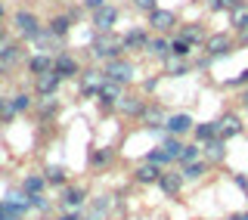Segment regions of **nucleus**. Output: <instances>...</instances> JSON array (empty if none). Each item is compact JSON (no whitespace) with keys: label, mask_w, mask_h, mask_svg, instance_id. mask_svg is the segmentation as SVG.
Instances as JSON below:
<instances>
[{"label":"nucleus","mask_w":248,"mask_h":220,"mask_svg":"<svg viewBox=\"0 0 248 220\" xmlns=\"http://www.w3.org/2000/svg\"><path fill=\"white\" fill-rule=\"evenodd\" d=\"M13 25H16V31H19V37H25V41H37L41 31H44L41 19H37L31 10H19L13 16Z\"/></svg>","instance_id":"obj_1"},{"label":"nucleus","mask_w":248,"mask_h":220,"mask_svg":"<svg viewBox=\"0 0 248 220\" xmlns=\"http://www.w3.org/2000/svg\"><path fill=\"white\" fill-rule=\"evenodd\" d=\"M90 50H93V59H99V62H112V59H118L121 53H124V47H121V41H115V37L99 34L96 41L90 44Z\"/></svg>","instance_id":"obj_2"},{"label":"nucleus","mask_w":248,"mask_h":220,"mask_svg":"<svg viewBox=\"0 0 248 220\" xmlns=\"http://www.w3.org/2000/svg\"><path fill=\"white\" fill-rule=\"evenodd\" d=\"M103 75L108 78V81H118V84H130V81H134V75H137V68H134V62H127L124 56H118V59L106 62Z\"/></svg>","instance_id":"obj_3"},{"label":"nucleus","mask_w":248,"mask_h":220,"mask_svg":"<svg viewBox=\"0 0 248 220\" xmlns=\"http://www.w3.org/2000/svg\"><path fill=\"white\" fill-rule=\"evenodd\" d=\"M53 72L65 81V78H78V75H81V65H78V59L68 56V53H56V56H53Z\"/></svg>","instance_id":"obj_4"},{"label":"nucleus","mask_w":248,"mask_h":220,"mask_svg":"<svg viewBox=\"0 0 248 220\" xmlns=\"http://www.w3.org/2000/svg\"><path fill=\"white\" fill-rule=\"evenodd\" d=\"M59 84H62V78H59L56 72H53V68L34 78V90H37V96H41V99H44V96H56Z\"/></svg>","instance_id":"obj_5"},{"label":"nucleus","mask_w":248,"mask_h":220,"mask_svg":"<svg viewBox=\"0 0 248 220\" xmlns=\"http://www.w3.org/2000/svg\"><path fill=\"white\" fill-rule=\"evenodd\" d=\"M121 87H124V84H118V81H108V78H106V84H103V87H99L96 99H99V106H103L106 112L118 106V99H121Z\"/></svg>","instance_id":"obj_6"},{"label":"nucleus","mask_w":248,"mask_h":220,"mask_svg":"<svg viewBox=\"0 0 248 220\" xmlns=\"http://www.w3.org/2000/svg\"><path fill=\"white\" fill-rule=\"evenodd\" d=\"M205 50H208V56L217 59V56H227V53H232V37L230 34H211V37H205Z\"/></svg>","instance_id":"obj_7"},{"label":"nucleus","mask_w":248,"mask_h":220,"mask_svg":"<svg viewBox=\"0 0 248 220\" xmlns=\"http://www.w3.org/2000/svg\"><path fill=\"white\" fill-rule=\"evenodd\" d=\"M202 158H205L208 164H220L223 158H227V140H208V143H202Z\"/></svg>","instance_id":"obj_8"},{"label":"nucleus","mask_w":248,"mask_h":220,"mask_svg":"<svg viewBox=\"0 0 248 220\" xmlns=\"http://www.w3.org/2000/svg\"><path fill=\"white\" fill-rule=\"evenodd\" d=\"M115 22H118V10H115V6H103V10L93 13V28H96L99 34H108V31L115 28Z\"/></svg>","instance_id":"obj_9"},{"label":"nucleus","mask_w":248,"mask_h":220,"mask_svg":"<svg viewBox=\"0 0 248 220\" xmlns=\"http://www.w3.org/2000/svg\"><path fill=\"white\" fill-rule=\"evenodd\" d=\"M106 84V75L90 68V72H81V96H96L99 87Z\"/></svg>","instance_id":"obj_10"},{"label":"nucleus","mask_w":248,"mask_h":220,"mask_svg":"<svg viewBox=\"0 0 248 220\" xmlns=\"http://www.w3.org/2000/svg\"><path fill=\"white\" fill-rule=\"evenodd\" d=\"M108 214H112V195H96V199L90 202L87 214H84V220H106Z\"/></svg>","instance_id":"obj_11"},{"label":"nucleus","mask_w":248,"mask_h":220,"mask_svg":"<svg viewBox=\"0 0 248 220\" xmlns=\"http://www.w3.org/2000/svg\"><path fill=\"white\" fill-rule=\"evenodd\" d=\"M149 25L158 31V34H168L170 28H177V16L170 10H152L149 13Z\"/></svg>","instance_id":"obj_12"},{"label":"nucleus","mask_w":248,"mask_h":220,"mask_svg":"<svg viewBox=\"0 0 248 220\" xmlns=\"http://www.w3.org/2000/svg\"><path fill=\"white\" fill-rule=\"evenodd\" d=\"M158 189L165 192V195H177V192L183 189V171H161Z\"/></svg>","instance_id":"obj_13"},{"label":"nucleus","mask_w":248,"mask_h":220,"mask_svg":"<svg viewBox=\"0 0 248 220\" xmlns=\"http://www.w3.org/2000/svg\"><path fill=\"white\" fill-rule=\"evenodd\" d=\"M140 121H143L146 127L158 130V127H165L168 115H165V109H161V106H155V103H146V109H143V115H140Z\"/></svg>","instance_id":"obj_14"},{"label":"nucleus","mask_w":248,"mask_h":220,"mask_svg":"<svg viewBox=\"0 0 248 220\" xmlns=\"http://www.w3.org/2000/svg\"><path fill=\"white\" fill-rule=\"evenodd\" d=\"M165 127L170 137H183V133H189L196 124H192V118L189 115H168V121H165Z\"/></svg>","instance_id":"obj_15"},{"label":"nucleus","mask_w":248,"mask_h":220,"mask_svg":"<svg viewBox=\"0 0 248 220\" xmlns=\"http://www.w3.org/2000/svg\"><path fill=\"white\" fill-rule=\"evenodd\" d=\"M115 109H118L121 115H127V118H140V115H143V109H146V99L143 96H121Z\"/></svg>","instance_id":"obj_16"},{"label":"nucleus","mask_w":248,"mask_h":220,"mask_svg":"<svg viewBox=\"0 0 248 220\" xmlns=\"http://www.w3.org/2000/svg\"><path fill=\"white\" fill-rule=\"evenodd\" d=\"M242 127H245V124H242V118H239V115H223L220 118V140H232V137H239V133H242Z\"/></svg>","instance_id":"obj_17"},{"label":"nucleus","mask_w":248,"mask_h":220,"mask_svg":"<svg viewBox=\"0 0 248 220\" xmlns=\"http://www.w3.org/2000/svg\"><path fill=\"white\" fill-rule=\"evenodd\" d=\"M143 53H149V56H155V59H168L170 56V41H165V37H149L146 41V47H143Z\"/></svg>","instance_id":"obj_18"},{"label":"nucleus","mask_w":248,"mask_h":220,"mask_svg":"<svg viewBox=\"0 0 248 220\" xmlns=\"http://www.w3.org/2000/svg\"><path fill=\"white\" fill-rule=\"evenodd\" d=\"M158 177H161V168H158V164H152V161H143L134 171V180H137V183H158Z\"/></svg>","instance_id":"obj_19"},{"label":"nucleus","mask_w":248,"mask_h":220,"mask_svg":"<svg viewBox=\"0 0 248 220\" xmlns=\"http://www.w3.org/2000/svg\"><path fill=\"white\" fill-rule=\"evenodd\" d=\"M84 202H87V192H84L81 186H68L65 195H62V205H65L68 211H81Z\"/></svg>","instance_id":"obj_20"},{"label":"nucleus","mask_w":248,"mask_h":220,"mask_svg":"<svg viewBox=\"0 0 248 220\" xmlns=\"http://www.w3.org/2000/svg\"><path fill=\"white\" fill-rule=\"evenodd\" d=\"M0 59L3 62H10V65H16V62L22 59V47L16 44V41H10V37H0Z\"/></svg>","instance_id":"obj_21"},{"label":"nucleus","mask_w":248,"mask_h":220,"mask_svg":"<svg viewBox=\"0 0 248 220\" xmlns=\"http://www.w3.org/2000/svg\"><path fill=\"white\" fill-rule=\"evenodd\" d=\"M146 41H149V34H146L143 28H130L127 34L121 37V47H124V50H143Z\"/></svg>","instance_id":"obj_22"},{"label":"nucleus","mask_w":248,"mask_h":220,"mask_svg":"<svg viewBox=\"0 0 248 220\" xmlns=\"http://www.w3.org/2000/svg\"><path fill=\"white\" fill-rule=\"evenodd\" d=\"M53 68V56L50 53H34V56L28 59V75H44V72H50Z\"/></svg>","instance_id":"obj_23"},{"label":"nucleus","mask_w":248,"mask_h":220,"mask_svg":"<svg viewBox=\"0 0 248 220\" xmlns=\"http://www.w3.org/2000/svg\"><path fill=\"white\" fill-rule=\"evenodd\" d=\"M192 133H196V140H199V143L217 140V137H220V121H205V124H196V127H192Z\"/></svg>","instance_id":"obj_24"},{"label":"nucleus","mask_w":248,"mask_h":220,"mask_svg":"<svg viewBox=\"0 0 248 220\" xmlns=\"http://www.w3.org/2000/svg\"><path fill=\"white\" fill-rule=\"evenodd\" d=\"M72 22H75L72 16H53L50 25H46V31H50V34H56L59 41H62V37H65L68 31H72Z\"/></svg>","instance_id":"obj_25"},{"label":"nucleus","mask_w":248,"mask_h":220,"mask_svg":"<svg viewBox=\"0 0 248 220\" xmlns=\"http://www.w3.org/2000/svg\"><path fill=\"white\" fill-rule=\"evenodd\" d=\"M202 158V143H186L183 149H180V155H177V164H192V161H199Z\"/></svg>","instance_id":"obj_26"},{"label":"nucleus","mask_w":248,"mask_h":220,"mask_svg":"<svg viewBox=\"0 0 248 220\" xmlns=\"http://www.w3.org/2000/svg\"><path fill=\"white\" fill-rule=\"evenodd\" d=\"M180 37H183V41H189V44H205V28L196 25V22H189V25L180 28Z\"/></svg>","instance_id":"obj_27"},{"label":"nucleus","mask_w":248,"mask_h":220,"mask_svg":"<svg viewBox=\"0 0 248 220\" xmlns=\"http://www.w3.org/2000/svg\"><path fill=\"white\" fill-rule=\"evenodd\" d=\"M44 186H46V177L31 174V177H25V183H22V192H25V195H41Z\"/></svg>","instance_id":"obj_28"},{"label":"nucleus","mask_w":248,"mask_h":220,"mask_svg":"<svg viewBox=\"0 0 248 220\" xmlns=\"http://www.w3.org/2000/svg\"><path fill=\"white\" fill-rule=\"evenodd\" d=\"M183 180H199L202 174H208V161L205 158H199V161H192V164H183Z\"/></svg>","instance_id":"obj_29"},{"label":"nucleus","mask_w":248,"mask_h":220,"mask_svg":"<svg viewBox=\"0 0 248 220\" xmlns=\"http://www.w3.org/2000/svg\"><path fill=\"white\" fill-rule=\"evenodd\" d=\"M112 158H115V149H93L90 152V164L93 168H106V164H112Z\"/></svg>","instance_id":"obj_30"},{"label":"nucleus","mask_w":248,"mask_h":220,"mask_svg":"<svg viewBox=\"0 0 248 220\" xmlns=\"http://www.w3.org/2000/svg\"><path fill=\"white\" fill-rule=\"evenodd\" d=\"M230 25L236 28V31H242V28L248 25V3L236 6V10H230Z\"/></svg>","instance_id":"obj_31"},{"label":"nucleus","mask_w":248,"mask_h":220,"mask_svg":"<svg viewBox=\"0 0 248 220\" xmlns=\"http://www.w3.org/2000/svg\"><path fill=\"white\" fill-rule=\"evenodd\" d=\"M16 115H19V112H16V106H13V96L10 99L0 96V124H10Z\"/></svg>","instance_id":"obj_32"},{"label":"nucleus","mask_w":248,"mask_h":220,"mask_svg":"<svg viewBox=\"0 0 248 220\" xmlns=\"http://www.w3.org/2000/svg\"><path fill=\"white\" fill-rule=\"evenodd\" d=\"M56 112H59V103H56V96H44V103L37 106V115H41L44 121H46V118H53Z\"/></svg>","instance_id":"obj_33"},{"label":"nucleus","mask_w":248,"mask_h":220,"mask_svg":"<svg viewBox=\"0 0 248 220\" xmlns=\"http://www.w3.org/2000/svg\"><path fill=\"white\" fill-rule=\"evenodd\" d=\"M189 53H192V44H189V41H183V37L170 41V56H180V59H186Z\"/></svg>","instance_id":"obj_34"},{"label":"nucleus","mask_w":248,"mask_h":220,"mask_svg":"<svg viewBox=\"0 0 248 220\" xmlns=\"http://www.w3.org/2000/svg\"><path fill=\"white\" fill-rule=\"evenodd\" d=\"M165 68H168V75H186L189 68H186V62L180 56H168L165 59Z\"/></svg>","instance_id":"obj_35"},{"label":"nucleus","mask_w":248,"mask_h":220,"mask_svg":"<svg viewBox=\"0 0 248 220\" xmlns=\"http://www.w3.org/2000/svg\"><path fill=\"white\" fill-rule=\"evenodd\" d=\"M44 177H46V183H65V168H59V164H50V168L44 171Z\"/></svg>","instance_id":"obj_36"},{"label":"nucleus","mask_w":248,"mask_h":220,"mask_svg":"<svg viewBox=\"0 0 248 220\" xmlns=\"http://www.w3.org/2000/svg\"><path fill=\"white\" fill-rule=\"evenodd\" d=\"M146 161H152V164H158V168H161V164H170L174 158H170V155L165 152V146H161V149H152V152L146 155Z\"/></svg>","instance_id":"obj_37"},{"label":"nucleus","mask_w":248,"mask_h":220,"mask_svg":"<svg viewBox=\"0 0 248 220\" xmlns=\"http://www.w3.org/2000/svg\"><path fill=\"white\" fill-rule=\"evenodd\" d=\"M245 0H211V10L214 13H230V10H236V6H242Z\"/></svg>","instance_id":"obj_38"},{"label":"nucleus","mask_w":248,"mask_h":220,"mask_svg":"<svg viewBox=\"0 0 248 220\" xmlns=\"http://www.w3.org/2000/svg\"><path fill=\"white\" fill-rule=\"evenodd\" d=\"M13 106H16V112H28V109L34 106V99H31L28 93H16V96H13Z\"/></svg>","instance_id":"obj_39"},{"label":"nucleus","mask_w":248,"mask_h":220,"mask_svg":"<svg viewBox=\"0 0 248 220\" xmlns=\"http://www.w3.org/2000/svg\"><path fill=\"white\" fill-rule=\"evenodd\" d=\"M180 149H183V143H180V137H170L168 143H165V152L170 155V158L177 161V155H180Z\"/></svg>","instance_id":"obj_40"},{"label":"nucleus","mask_w":248,"mask_h":220,"mask_svg":"<svg viewBox=\"0 0 248 220\" xmlns=\"http://www.w3.org/2000/svg\"><path fill=\"white\" fill-rule=\"evenodd\" d=\"M134 6L143 13H152V10H158V0H134Z\"/></svg>","instance_id":"obj_41"},{"label":"nucleus","mask_w":248,"mask_h":220,"mask_svg":"<svg viewBox=\"0 0 248 220\" xmlns=\"http://www.w3.org/2000/svg\"><path fill=\"white\" fill-rule=\"evenodd\" d=\"M28 199H31V208H37V211L46 208V195H44V192H41V195H28Z\"/></svg>","instance_id":"obj_42"},{"label":"nucleus","mask_w":248,"mask_h":220,"mask_svg":"<svg viewBox=\"0 0 248 220\" xmlns=\"http://www.w3.org/2000/svg\"><path fill=\"white\" fill-rule=\"evenodd\" d=\"M84 6L96 13V10H103V6H106V0H84Z\"/></svg>","instance_id":"obj_43"},{"label":"nucleus","mask_w":248,"mask_h":220,"mask_svg":"<svg viewBox=\"0 0 248 220\" xmlns=\"http://www.w3.org/2000/svg\"><path fill=\"white\" fill-rule=\"evenodd\" d=\"M56 220H81V211H65V214H59Z\"/></svg>","instance_id":"obj_44"},{"label":"nucleus","mask_w":248,"mask_h":220,"mask_svg":"<svg viewBox=\"0 0 248 220\" xmlns=\"http://www.w3.org/2000/svg\"><path fill=\"white\" fill-rule=\"evenodd\" d=\"M0 220H22V214H16V211H10V208H6L3 214H0Z\"/></svg>","instance_id":"obj_45"},{"label":"nucleus","mask_w":248,"mask_h":220,"mask_svg":"<svg viewBox=\"0 0 248 220\" xmlns=\"http://www.w3.org/2000/svg\"><path fill=\"white\" fill-rule=\"evenodd\" d=\"M232 183H236V186H239V189H248V180H245L242 174H236V177H232Z\"/></svg>","instance_id":"obj_46"},{"label":"nucleus","mask_w":248,"mask_h":220,"mask_svg":"<svg viewBox=\"0 0 248 220\" xmlns=\"http://www.w3.org/2000/svg\"><path fill=\"white\" fill-rule=\"evenodd\" d=\"M155 87H158V81H155V78H149V81H146V84H143V90H146V93H152Z\"/></svg>","instance_id":"obj_47"},{"label":"nucleus","mask_w":248,"mask_h":220,"mask_svg":"<svg viewBox=\"0 0 248 220\" xmlns=\"http://www.w3.org/2000/svg\"><path fill=\"white\" fill-rule=\"evenodd\" d=\"M239 44H242V47H248V25H245L242 31H239Z\"/></svg>","instance_id":"obj_48"},{"label":"nucleus","mask_w":248,"mask_h":220,"mask_svg":"<svg viewBox=\"0 0 248 220\" xmlns=\"http://www.w3.org/2000/svg\"><path fill=\"white\" fill-rule=\"evenodd\" d=\"M236 84H248V68H245V72L236 78V81H232V87H236Z\"/></svg>","instance_id":"obj_49"},{"label":"nucleus","mask_w":248,"mask_h":220,"mask_svg":"<svg viewBox=\"0 0 248 220\" xmlns=\"http://www.w3.org/2000/svg\"><path fill=\"white\" fill-rule=\"evenodd\" d=\"M10 68H13L10 62H3V59H0V75H10Z\"/></svg>","instance_id":"obj_50"},{"label":"nucleus","mask_w":248,"mask_h":220,"mask_svg":"<svg viewBox=\"0 0 248 220\" xmlns=\"http://www.w3.org/2000/svg\"><path fill=\"white\" fill-rule=\"evenodd\" d=\"M230 220H248V211L245 214H230Z\"/></svg>","instance_id":"obj_51"},{"label":"nucleus","mask_w":248,"mask_h":220,"mask_svg":"<svg viewBox=\"0 0 248 220\" xmlns=\"http://www.w3.org/2000/svg\"><path fill=\"white\" fill-rule=\"evenodd\" d=\"M242 106H245V109H248V90H245V96H242Z\"/></svg>","instance_id":"obj_52"},{"label":"nucleus","mask_w":248,"mask_h":220,"mask_svg":"<svg viewBox=\"0 0 248 220\" xmlns=\"http://www.w3.org/2000/svg\"><path fill=\"white\" fill-rule=\"evenodd\" d=\"M3 13H6V10H3V3H0V19H3Z\"/></svg>","instance_id":"obj_53"}]
</instances>
